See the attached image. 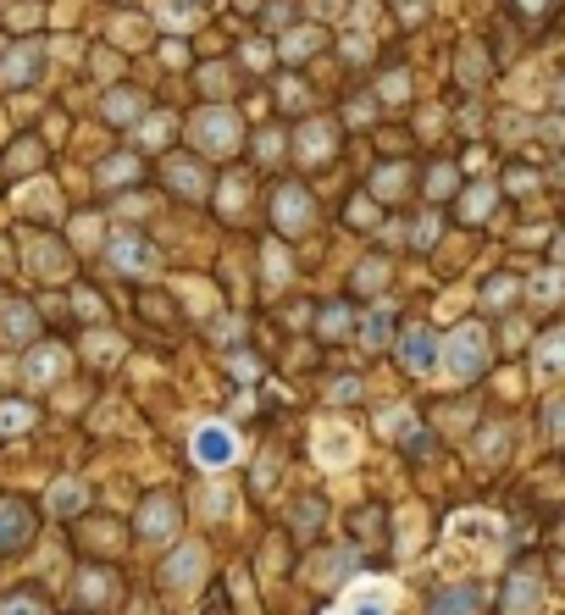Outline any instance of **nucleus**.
<instances>
[{"instance_id": "f257e3e1", "label": "nucleus", "mask_w": 565, "mask_h": 615, "mask_svg": "<svg viewBox=\"0 0 565 615\" xmlns=\"http://www.w3.org/2000/svg\"><path fill=\"white\" fill-rule=\"evenodd\" d=\"M438 366H444L455 383H471V377L488 366V333L477 322H460L455 333L444 338V350H438Z\"/></svg>"}, {"instance_id": "f03ea898", "label": "nucleus", "mask_w": 565, "mask_h": 615, "mask_svg": "<svg viewBox=\"0 0 565 615\" xmlns=\"http://www.w3.org/2000/svg\"><path fill=\"white\" fill-rule=\"evenodd\" d=\"M194 460H200L205 471H222L239 460V433H233L228 422H205L200 433H194Z\"/></svg>"}, {"instance_id": "7ed1b4c3", "label": "nucleus", "mask_w": 565, "mask_h": 615, "mask_svg": "<svg viewBox=\"0 0 565 615\" xmlns=\"http://www.w3.org/2000/svg\"><path fill=\"white\" fill-rule=\"evenodd\" d=\"M194 145L200 150H211V156H228L233 145H239V117L233 111H222V106H211V111H200L194 117Z\"/></svg>"}, {"instance_id": "20e7f679", "label": "nucleus", "mask_w": 565, "mask_h": 615, "mask_svg": "<svg viewBox=\"0 0 565 615\" xmlns=\"http://www.w3.org/2000/svg\"><path fill=\"white\" fill-rule=\"evenodd\" d=\"M200 577H205V549L200 543H178V549L167 555V566H161V582H167L172 593L200 588Z\"/></svg>"}, {"instance_id": "39448f33", "label": "nucleus", "mask_w": 565, "mask_h": 615, "mask_svg": "<svg viewBox=\"0 0 565 615\" xmlns=\"http://www.w3.org/2000/svg\"><path fill=\"white\" fill-rule=\"evenodd\" d=\"M28 538H34V510L17 494H6L0 499V555H17Z\"/></svg>"}, {"instance_id": "423d86ee", "label": "nucleus", "mask_w": 565, "mask_h": 615, "mask_svg": "<svg viewBox=\"0 0 565 615\" xmlns=\"http://www.w3.org/2000/svg\"><path fill=\"white\" fill-rule=\"evenodd\" d=\"M106 261L117 266V272H128V278H139V272L156 266V250H150L145 239H133V233H117V239L106 244Z\"/></svg>"}, {"instance_id": "0eeeda50", "label": "nucleus", "mask_w": 565, "mask_h": 615, "mask_svg": "<svg viewBox=\"0 0 565 615\" xmlns=\"http://www.w3.org/2000/svg\"><path fill=\"white\" fill-rule=\"evenodd\" d=\"M438 350H444V344H438L433 333H427V327H410L405 338H399V361L410 366V372H438Z\"/></svg>"}, {"instance_id": "6e6552de", "label": "nucleus", "mask_w": 565, "mask_h": 615, "mask_svg": "<svg viewBox=\"0 0 565 615\" xmlns=\"http://www.w3.org/2000/svg\"><path fill=\"white\" fill-rule=\"evenodd\" d=\"M172 527H178V505H172L167 494H150L145 510H139V538L161 543V538H172Z\"/></svg>"}, {"instance_id": "1a4fd4ad", "label": "nucleus", "mask_w": 565, "mask_h": 615, "mask_svg": "<svg viewBox=\"0 0 565 615\" xmlns=\"http://www.w3.org/2000/svg\"><path fill=\"white\" fill-rule=\"evenodd\" d=\"M272 211H277V228H283V233H305V222H311V194L289 183V189H277Z\"/></svg>"}, {"instance_id": "9d476101", "label": "nucleus", "mask_w": 565, "mask_h": 615, "mask_svg": "<svg viewBox=\"0 0 565 615\" xmlns=\"http://www.w3.org/2000/svg\"><path fill=\"white\" fill-rule=\"evenodd\" d=\"M477 610H482V588H477V582L444 588V593H433V604H427V615H477Z\"/></svg>"}, {"instance_id": "9b49d317", "label": "nucleus", "mask_w": 565, "mask_h": 615, "mask_svg": "<svg viewBox=\"0 0 565 615\" xmlns=\"http://www.w3.org/2000/svg\"><path fill=\"white\" fill-rule=\"evenodd\" d=\"M34 327H39V316H34V305H28V300H0V333L12 338V344H28Z\"/></svg>"}, {"instance_id": "f8f14e48", "label": "nucleus", "mask_w": 565, "mask_h": 615, "mask_svg": "<svg viewBox=\"0 0 565 615\" xmlns=\"http://www.w3.org/2000/svg\"><path fill=\"white\" fill-rule=\"evenodd\" d=\"M543 604V582L532 577V571H516L505 588V615H532Z\"/></svg>"}, {"instance_id": "ddd939ff", "label": "nucleus", "mask_w": 565, "mask_h": 615, "mask_svg": "<svg viewBox=\"0 0 565 615\" xmlns=\"http://www.w3.org/2000/svg\"><path fill=\"white\" fill-rule=\"evenodd\" d=\"M61 366H67V355H61V344H39V350H28V361H23V377L28 383H56L61 377Z\"/></svg>"}, {"instance_id": "4468645a", "label": "nucleus", "mask_w": 565, "mask_h": 615, "mask_svg": "<svg viewBox=\"0 0 565 615\" xmlns=\"http://www.w3.org/2000/svg\"><path fill=\"white\" fill-rule=\"evenodd\" d=\"M388 610H394V593H388L383 582H366V588L349 593L338 615H388Z\"/></svg>"}, {"instance_id": "2eb2a0df", "label": "nucleus", "mask_w": 565, "mask_h": 615, "mask_svg": "<svg viewBox=\"0 0 565 615\" xmlns=\"http://www.w3.org/2000/svg\"><path fill=\"white\" fill-rule=\"evenodd\" d=\"M39 61H45V50H39V45H17L12 56L0 61V84H28V78L39 73Z\"/></svg>"}, {"instance_id": "dca6fc26", "label": "nucleus", "mask_w": 565, "mask_h": 615, "mask_svg": "<svg viewBox=\"0 0 565 615\" xmlns=\"http://www.w3.org/2000/svg\"><path fill=\"white\" fill-rule=\"evenodd\" d=\"M28 266H34L39 278H61V272H67V250H61L56 239H34L28 244Z\"/></svg>"}, {"instance_id": "f3484780", "label": "nucleus", "mask_w": 565, "mask_h": 615, "mask_svg": "<svg viewBox=\"0 0 565 615\" xmlns=\"http://www.w3.org/2000/svg\"><path fill=\"white\" fill-rule=\"evenodd\" d=\"M532 366H538V377H560V372H565V327H560V333H543V338H538V355H532Z\"/></svg>"}, {"instance_id": "a211bd4d", "label": "nucleus", "mask_w": 565, "mask_h": 615, "mask_svg": "<svg viewBox=\"0 0 565 615\" xmlns=\"http://www.w3.org/2000/svg\"><path fill=\"white\" fill-rule=\"evenodd\" d=\"M316 460H322V466H344V460H355V438H349L344 427H327V433L316 438Z\"/></svg>"}, {"instance_id": "6ab92c4d", "label": "nucleus", "mask_w": 565, "mask_h": 615, "mask_svg": "<svg viewBox=\"0 0 565 615\" xmlns=\"http://www.w3.org/2000/svg\"><path fill=\"white\" fill-rule=\"evenodd\" d=\"M73 599L84 604V610H100V604L111 599V577H106V571H84L78 588H73Z\"/></svg>"}, {"instance_id": "aec40b11", "label": "nucleus", "mask_w": 565, "mask_h": 615, "mask_svg": "<svg viewBox=\"0 0 565 615\" xmlns=\"http://www.w3.org/2000/svg\"><path fill=\"white\" fill-rule=\"evenodd\" d=\"M167 183H172L178 194H189V200H194V194H205V178H200V167H194V161H172V167H167Z\"/></svg>"}, {"instance_id": "412c9836", "label": "nucleus", "mask_w": 565, "mask_h": 615, "mask_svg": "<svg viewBox=\"0 0 565 615\" xmlns=\"http://www.w3.org/2000/svg\"><path fill=\"white\" fill-rule=\"evenodd\" d=\"M327 150H333V133H327V122H311V128H300V156H305V161H322Z\"/></svg>"}, {"instance_id": "4be33fe9", "label": "nucleus", "mask_w": 565, "mask_h": 615, "mask_svg": "<svg viewBox=\"0 0 565 615\" xmlns=\"http://www.w3.org/2000/svg\"><path fill=\"white\" fill-rule=\"evenodd\" d=\"M23 205H28V211H45V217H56V211H61L56 183H28V189H23Z\"/></svg>"}, {"instance_id": "5701e85b", "label": "nucleus", "mask_w": 565, "mask_h": 615, "mask_svg": "<svg viewBox=\"0 0 565 615\" xmlns=\"http://www.w3.org/2000/svg\"><path fill=\"white\" fill-rule=\"evenodd\" d=\"M527 294H532V300H560V294H565V266H560V272H538V278L527 283Z\"/></svg>"}, {"instance_id": "b1692460", "label": "nucleus", "mask_w": 565, "mask_h": 615, "mask_svg": "<svg viewBox=\"0 0 565 615\" xmlns=\"http://www.w3.org/2000/svg\"><path fill=\"white\" fill-rule=\"evenodd\" d=\"M78 505H84V488H78V483H56V488H50V510H56V516H73Z\"/></svg>"}, {"instance_id": "393cba45", "label": "nucleus", "mask_w": 565, "mask_h": 615, "mask_svg": "<svg viewBox=\"0 0 565 615\" xmlns=\"http://www.w3.org/2000/svg\"><path fill=\"white\" fill-rule=\"evenodd\" d=\"M372 194L377 200H394V194H405V167H383L372 178Z\"/></svg>"}, {"instance_id": "a878e982", "label": "nucleus", "mask_w": 565, "mask_h": 615, "mask_svg": "<svg viewBox=\"0 0 565 615\" xmlns=\"http://www.w3.org/2000/svg\"><path fill=\"white\" fill-rule=\"evenodd\" d=\"M322 521H327V505H322V499H300V505H294V527H300V532H316Z\"/></svg>"}, {"instance_id": "bb28decb", "label": "nucleus", "mask_w": 565, "mask_h": 615, "mask_svg": "<svg viewBox=\"0 0 565 615\" xmlns=\"http://www.w3.org/2000/svg\"><path fill=\"white\" fill-rule=\"evenodd\" d=\"M344 571H349V555H322L311 566V582H344Z\"/></svg>"}, {"instance_id": "cd10ccee", "label": "nucleus", "mask_w": 565, "mask_h": 615, "mask_svg": "<svg viewBox=\"0 0 565 615\" xmlns=\"http://www.w3.org/2000/svg\"><path fill=\"white\" fill-rule=\"evenodd\" d=\"M28 427H34L28 405H0V433H28Z\"/></svg>"}, {"instance_id": "c85d7f7f", "label": "nucleus", "mask_w": 565, "mask_h": 615, "mask_svg": "<svg viewBox=\"0 0 565 615\" xmlns=\"http://www.w3.org/2000/svg\"><path fill=\"white\" fill-rule=\"evenodd\" d=\"M388 327H394V322H388V311H372L361 322V338L372 344V350H383V344H388Z\"/></svg>"}, {"instance_id": "c756f323", "label": "nucleus", "mask_w": 565, "mask_h": 615, "mask_svg": "<svg viewBox=\"0 0 565 615\" xmlns=\"http://www.w3.org/2000/svg\"><path fill=\"white\" fill-rule=\"evenodd\" d=\"M133 172H139V161H133V156H111L106 167H100V183H128Z\"/></svg>"}, {"instance_id": "7c9ffc66", "label": "nucleus", "mask_w": 565, "mask_h": 615, "mask_svg": "<svg viewBox=\"0 0 565 615\" xmlns=\"http://www.w3.org/2000/svg\"><path fill=\"white\" fill-rule=\"evenodd\" d=\"M316 39H322L316 28H300V34H289V39H283V56H294V61H300V56H311V50H316Z\"/></svg>"}, {"instance_id": "2f4dec72", "label": "nucleus", "mask_w": 565, "mask_h": 615, "mask_svg": "<svg viewBox=\"0 0 565 615\" xmlns=\"http://www.w3.org/2000/svg\"><path fill=\"white\" fill-rule=\"evenodd\" d=\"M488 211H493V189H488V183H477V189L466 194V217H471V222H482Z\"/></svg>"}, {"instance_id": "473e14b6", "label": "nucleus", "mask_w": 565, "mask_h": 615, "mask_svg": "<svg viewBox=\"0 0 565 615\" xmlns=\"http://www.w3.org/2000/svg\"><path fill=\"white\" fill-rule=\"evenodd\" d=\"M0 615H50V610L34 599V593H12V599L0 604Z\"/></svg>"}, {"instance_id": "72a5a7b5", "label": "nucleus", "mask_w": 565, "mask_h": 615, "mask_svg": "<svg viewBox=\"0 0 565 615\" xmlns=\"http://www.w3.org/2000/svg\"><path fill=\"white\" fill-rule=\"evenodd\" d=\"M316 327H322L327 338L349 333V305H327V311H322V322H316Z\"/></svg>"}, {"instance_id": "f704fd0d", "label": "nucleus", "mask_w": 565, "mask_h": 615, "mask_svg": "<svg viewBox=\"0 0 565 615\" xmlns=\"http://www.w3.org/2000/svg\"><path fill=\"white\" fill-rule=\"evenodd\" d=\"M89 350H95V361H100V366H111V361H117V355H122V338H111V333H95V338H89Z\"/></svg>"}, {"instance_id": "c9c22d12", "label": "nucleus", "mask_w": 565, "mask_h": 615, "mask_svg": "<svg viewBox=\"0 0 565 615\" xmlns=\"http://www.w3.org/2000/svg\"><path fill=\"white\" fill-rule=\"evenodd\" d=\"M106 117H111V122L139 117V95H111V100H106Z\"/></svg>"}, {"instance_id": "e433bc0d", "label": "nucleus", "mask_w": 565, "mask_h": 615, "mask_svg": "<svg viewBox=\"0 0 565 615\" xmlns=\"http://www.w3.org/2000/svg\"><path fill=\"white\" fill-rule=\"evenodd\" d=\"M73 311L84 316V322H100V311H106V305H100L95 289H78V294H73Z\"/></svg>"}, {"instance_id": "4c0bfd02", "label": "nucleus", "mask_w": 565, "mask_h": 615, "mask_svg": "<svg viewBox=\"0 0 565 615\" xmlns=\"http://www.w3.org/2000/svg\"><path fill=\"white\" fill-rule=\"evenodd\" d=\"M482 300H488V305H505V300H516V278H488V289H482Z\"/></svg>"}, {"instance_id": "58836bf2", "label": "nucleus", "mask_w": 565, "mask_h": 615, "mask_svg": "<svg viewBox=\"0 0 565 615\" xmlns=\"http://www.w3.org/2000/svg\"><path fill=\"white\" fill-rule=\"evenodd\" d=\"M167 133H172V122H167V117H145L139 139H145V145H167Z\"/></svg>"}, {"instance_id": "ea45409f", "label": "nucleus", "mask_w": 565, "mask_h": 615, "mask_svg": "<svg viewBox=\"0 0 565 615\" xmlns=\"http://www.w3.org/2000/svg\"><path fill=\"white\" fill-rule=\"evenodd\" d=\"M543 427H549V438H565V399H549V410H543Z\"/></svg>"}, {"instance_id": "a19ab883", "label": "nucleus", "mask_w": 565, "mask_h": 615, "mask_svg": "<svg viewBox=\"0 0 565 615\" xmlns=\"http://www.w3.org/2000/svg\"><path fill=\"white\" fill-rule=\"evenodd\" d=\"M383 278H388V266H383V261H366L361 272H355V289H377Z\"/></svg>"}, {"instance_id": "79ce46f5", "label": "nucleus", "mask_w": 565, "mask_h": 615, "mask_svg": "<svg viewBox=\"0 0 565 615\" xmlns=\"http://www.w3.org/2000/svg\"><path fill=\"white\" fill-rule=\"evenodd\" d=\"M449 189H455V167H438L433 178H427V194H433V200H444Z\"/></svg>"}, {"instance_id": "37998d69", "label": "nucleus", "mask_w": 565, "mask_h": 615, "mask_svg": "<svg viewBox=\"0 0 565 615\" xmlns=\"http://www.w3.org/2000/svg\"><path fill=\"white\" fill-rule=\"evenodd\" d=\"M289 278V255L283 250H266V283H283Z\"/></svg>"}, {"instance_id": "c03bdc74", "label": "nucleus", "mask_w": 565, "mask_h": 615, "mask_svg": "<svg viewBox=\"0 0 565 615\" xmlns=\"http://www.w3.org/2000/svg\"><path fill=\"white\" fill-rule=\"evenodd\" d=\"M405 95H410V78L405 73H388L383 78V100H405Z\"/></svg>"}, {"instance_id": "a18cd8bd", "label": "nucleus", "mask_w": 565, "mask_h": 615, "mask_svg": "<svg viewBox=\"0 0 565 615\" xmlns=\"http://www.w3.org/2000/svg\"><path fill=\"white\" fill-rule=\"evenodd\" d=\"M161 17H167V23H189V17H194V6H183V0H161Z\"/></svg>"}, {"instance_id": "49530a36", "label": "nucleus", "mask_w": 565, "mask_h": 615, "mask_svg": "<svg viewBox=\"0 0 565 615\" xmlns=\"http://www.w3.org/2000/svg\"><path fill=\"white\" fill-rule=\"evenodd\" d=\"M344 56H349V61H366V56H372V39L349 34V39H344Z\"/></svg>"}, {"instance_id": "de8ad7c7", "label": "nucleus", "mask_w": 565, "mask_h": 615, "mask_svg": "<svg viewBox=\"0 0 565 615\" xmlns=\"http://www.w3.org/2000/svg\"><path fill=\"white\" fill-rule=\"evenodd\" d=\"M349 222H355V228H372V200H355V205H349Z\"/></svg>"}, {"instance_id": "09e8293b", "label": "nucleus", "mask_w": 565, "mask_h": 615, "mask_svg": "<svg viewBox=\"0 0 565 615\" xmlns=\"http://www.w3.org/2000/svg\"><path fill=\"white\" fill-rule=\"evenodd\" d=\"M499 438H505V433H499V427H488V433H482V444H477V455H482V460H488V455H499V449H505Z\"/></svg>"}, {"instance_id": "8fccbe9b", "label": "nucleus", "mask_w": 565, "mask_h": 615, "mask_svg": "<svg viewBox=\"0 0 565 615\" xmlns=\"http://www.w3.org/2000/svg\"><path fill=\"white\" fill-rule=\"evenodd\" d=\"M200 84L211 89V95H217V89H228V73H222V67H205V73H200Z\"/></svg>"}, {"instance_id": "3c124183", "label": "nucleus", "mask_w": 565, "mask_h": 615, "mask_svg": "<svg viewBox=\"0 0 565 615\" xmlns=\"http://www.w3.org/2000/svg\"><path fill=\"white\" fill-rule=\"evenodd\" d=\"M355 394H361V383H355V377H338V383H333V399H355Z\"/></svg>"}, {"instance_id": "603ef678", "label": "nucleus", "mask_w": 565, "mask_h": 615, "mask_svg": "<svg viewBox=\"0 0 565 615\" xmlns=\"http://www.w3.org/2000/svg\"><path fill=\"white\" fill-rule=\"evenodd\" d=\"M222 205H228V211H239V205H244V183H228V189H222Z\"/></svg>"}, {"instance_id": "864d4df0", "label": "nucleus", "mask_w": 565, "mask_h": 615, "mask_svg": "<svg viewBox=\"0 0 565 615\" xmlns=\"http://www.w3.org/2000/svg\"><path fill=\"white\" fill-rule=\"evenodd\" d=\"M73 233L89 244V239H95V233H100V222H95V217H78V228H73Z\"/></svg>"}, {"instance_id": "5fc2aeb1", "label": "nucleus", "mask_w": 565, "mask_h": 615, "mask_svg": "<svg viewBox=\"0 0 565 615\" xmlns=\"http://www.w3.org/2000/svg\"><path fill=\"white\" fill-rule=\"evenodd\" d=\"M433 239H438V222L427 217V222H421V228H416V244H433Z\"/></svg>"}, {"instance_id": "6e6d98bb", "label": "nucleus", "mask_w": 565, "mask_h": 615, "mask_svg": "<svg viewBox=\"0 0 565 615\" xmlns=\"http://www.w3.org/2000/svg\"><path fill=\"white\" fill-rule=\"evenodd\" d=\"M255 150H261V161H272L277 156V133H261V145H255Z\"/></svg>"}, {"instance_id": "4d7b16f0", "label": "nucleus", "mask_w": 565, "mask_h": 615, "mask_svg": "<svg viewBox=\"0 0 565 615\" xmlns=\"http://www.w3.org/2000/svg\"><path fill=\"white\" fill-rule=\"evenodd\" d=\"M521 6H527V12H538V6H543V0H521Z\"/></svg>"}, {"instance_id": "13d9d810", "label": "nucleus", "mask_w": 565, "mask_h": 615, "mask_svg": "<svg viewBox=\"0 0 565 615\" xmlns=\"http://www.w3.org/2000/svg\"><path fill=\"white\" fill-rule=\"evenodd\" d=\"M554 255H560V261H565V239H560V244H554Z\"/></svg>"}, {"instance_id": "bf43d9fd", "label": "nucleus", "mask_w": 565, "mask_h": 615, "mask_svg": "<svg viewBox=\"0 0 565 615\" xmlns=\"http://www.w3.org/2000/svg\"><path fill=\"white\" fill-rule=\"evenodd\" d=\"M560 106H565V84H560Z\"/></svg>"}, {"instance_id": "052dcab7", "label": "nucleus", "mask_w": 565, "mask_h": 615, "mask_svg": "<svg viewBox=\"0 0 565 615\" xmlns=\"http://www.w3.org/2000/svg\"><path fill=\"white\" fill-rule=\"evenodd\" d=\"M183 6H200V0H183Z\"/></svg>"}, {"instance_id": "680f3d73", "label": "nucleus", "mask_w": 565, "mask_h": 615, "mask_svg": "<svg viewBox=\"0 0 565 615\" xmlns=\"http://www.w3.org/2000/svg\"><path fill=\"white\" fill-rule=\"evenodd\" d=\"M560 571H565V560H560Z\"/></svg>"}, {"instance_id": "e2e57ef3", "label": "nucleus", "mask_w": 565, "mask_h": 615, "mask_svg": "<svg viewBox=\"0 0 565 615\" xmlns=\"http://www.w3.org/2000/svg\"><path fill=\"white\" fill-rule=\"evenodd\" d=\"M244 6H250V0H244Z\"/></svg>"}]
</instances>
